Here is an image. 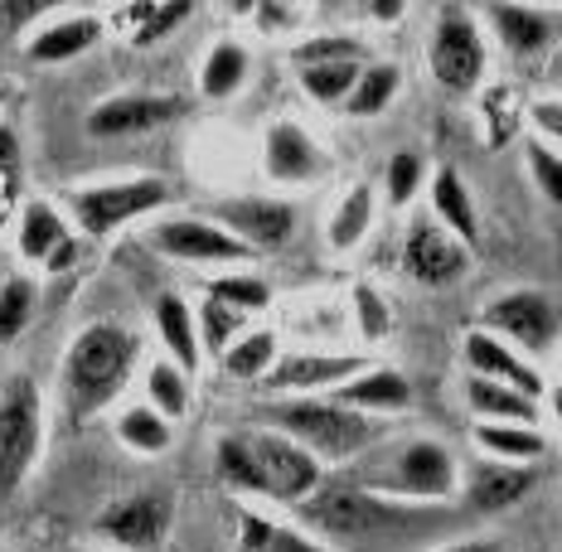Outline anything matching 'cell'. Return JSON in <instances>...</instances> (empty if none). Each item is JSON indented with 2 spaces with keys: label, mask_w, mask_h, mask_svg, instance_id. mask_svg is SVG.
<instances>
[{
  "label": "cell",
  "mask_w": 562,
  "mask_h": 552,
  "mask_svg": "<svg viewBox=\"0 0 562 552\" xmlns=\"http://www.w3.org/2000/svg\"><path fill=\"white\" fill-rule=\"evenodd\" d=\"M296 519L325 548L345 552V548H383L393 538H407L417 528H427L417 519H431V514H422V504H397L373 495L349 475H330L315 485V495L296 504Z\"/></svg>",
  "instance_id": "6da1fadb"
},
{
  "label": "cell",
  "mask_w": 562,
  "mask_h": 552,
  "mask_svg": "<svg viewBox=\"0 0 562 552\" xmlns=\"http://www.w3.org/2000/svg\"><path fill=\"white\" fill-rule=\"evenodd\" d=\"M349 480L397 504H447L461 489V465L441 441L413 437V441L369 446L359 455V465L349 470Z\"/></svg>",
  "instance_id": "7a4b0ae2"
},
{
  "label": "cell",
  "mask_w": 562,
  "mask_h": 552,
  "mask_svg": "<svg viewBox=\"0 0 562 552\" xmlns=\"http://www.w3.org/2000/svg\"><path fill=\"white\" fill-rule=\"evenodd\" d=\"M136 335L116 320H98L88 330H78V339L64 354V403L74 417H92L132 383L136 369Z\"/></svg>",
  "instance_id": "3957f363"
},
{
  "label": "cell",
  "mask_w": 562,
  "mask_h": 552,
  "mask_svg": "<svg viewBox=\"0 0 562 552\" xmlns=\"http://www.w3.org/2000/svg\"><path fill=\"white\" fill-rule=\"evenodd\" d=\"M267 431H281L286 441L306 446L315 461H359L369 446H379V417H364L355 407H339L335 397H291V403L262 407Z\"/></svg>",
  "instance_id": "277c9868"
},
{
  "label": "cell",
  "mask_w": 562,
  "mask_h": 552,
  "mask_svg": "<svg viewBox=\"0 0 562 552\" xmlns=\"http://www.w3.org/2000/svg\"><path fill=\"white\" fill-rule=\"evenodd\" d=\"M44 441V397L34 379L15 373L0 383V504L20 495V485L30 480L34 461H40Z\"/></svg>",
  "instance_id": "5b68a950"
},
{
  "label": "cell",
  "mask_w": 562,
  "mask_h": 552,
  "mask_svg": "<svg viewBox=\"0 0 562 552\" xmlns=\"http://www.w3.org/2000/svg\"><path fill=\"white\" fill-rule=\"evenodd\" d=\"M480 325L529 359H548L562 345V305L543 291H505L485 305Z\"/></svg>",
  "instance_id": "8992f818"
},
{
  "label": "cell",
  "mask_w": 562,
  "mask_h": 552,
  "mask_svg": "<svg viewBox=\"0 0 562 552\" xmlns=\"http://www.w3.org/2000/svg\"><path fill=\"white\" fill-rule=\"evenodd\" d=\"M427 68L447 92H475L485 78V40L465 5H441L427 44Z\"/></svg>",
  "instance_id": "52a82bcc"
},
{
  "label": "cell",
  "mask_w": 562,
  "mask_h": 552,
  "mask_svg": "<svg viewBox=\"0 0 562 552\" xmlns=\"http://www.w3.org/2000/svg\"><path fill=\"white\" fill-rule=\"evenodd\" d=\"M170 199L166 180L156 174H140V180H122V184H88V190L68 194V209H74L78 228L92 233V238H108L122 223H132L150 209H160Z\"/></svg>",
  "instance_id": "ba28073f"
},
{
  "label": "cell",
  "mask_w": 562,
  "mask_h": 552,
  "mask_svg": "<svg viewBox=\"0 0 562 552\" xmlns=\"http://www.w3.org/2000/svg\"><path fill=\"white\" fill-rule=\"evenodd\" d=\"M252 461L262 470V495L281 499V504H301L306 495H315V485L325 480V465L315 461L306 446L286 441L281 431H248Z\"/></svg>",
  "instance_id": "9c48e42d"
},
{
  "label": "cell",
  "mask_w": 562,
  "mask_h": 552,
  "mask_svg": "<svg viewBox=\"0 0 562 552\" xmlns=\"http://www.w3.org/2000/svg\"><path fill=\"white\" fill-rule=\"evenodd\" d=\"M150 248H160L175 262H199V267H233L252 257L248 243H238L228 228H218L209 218H160L150 228Z\"/></svg>",
  "instance_id": "30bf717a"
},
{
  "label": "cell",
  "mask_w": 562,
  "mask_h": 552,
  "mask_svg": "<svg viewBox=\"0 0 562 552\" xmlns=\"http://www.w3.org/2000/svg\"><path fill=\"white\" fill-rule=\"evenodd\" d=\"M262 170L272 184H315L335 170L330 150L315 140L301 122H272L262 140Z\"/></svg>",
  "instance_id": "8fae6325"
},
{
  "label": "cell",
  "mask_w": 562,
  "mask_h": 552,
  "mask_svg": "<svg viewBox=\"0 0 562 552\" xmlns=\"http://www.w3.org/2000/svg\"><path fill=\"white\" fill-rule=\"evenodd\" d=\"M184 102L170 98V92H116V98L98 102L88 112V132L98 140H116V136H146L160 132V126L180 122Z\"/></svg>",
  "instance_id": "7c38bea8"
},
{
  "label": "cell",
  "mask_w": 562,
  "mask_h": 552,
  "mask_svg": "<svg viewBox=\"0 0 562 552\" xmlns=\"http://www.w3.org/2000/svg\"><path fill=\"white\" fill-rule=\"evenodd\" d=\"M403 267H407V277L413 281H422V286H447V281L465 277V267H471V248L427 214V218H417L413 228H407Z\"/></svg>",
  "instance_id": "4fadbf2b"
},
{
  "label": "cell",
  "mask_w": 562,
  "mask_h": 552,
  "mask_svg": "<svg viewBox=\"0 0 562 552\" xmlns=\"http://www.w3.org/2000/svg\"><path fill=\"white\" fill-rule=\"evenodd\" d=\"M364 369L369 363L359 354H291V359L272 363L267 387H272V393H291V397H315V393H335V387H345Z\"/></svg>",
  "instance_id": "5bb4252c"
},
{
  "label": "cell",
  "mask_w": 562,
  "mask_h": 552,
  "mask_svg": "<svg viewBox=\"0 0 562 552\" xmlns=\"http://www.w3.org/2000/svg\"><path fill=\"white\" fill-rule=\"evenodd\" d=\"M214 218H218V228H228L252 252L281 248L291 238V228H296V209L281 204V199H224L214 209Z\"/></svg>",
  "instance_id": "9a60e30c"
},
{
  "label": "cell",
  "mask_w": 562,
  "mask_h": 552,
  "mask_svg": "<svg viewBox=\"0 0 562 552\" xmlns=\"http://www.w3.org/2000/svg\"><path fill=\"white\" fill-rule=\"evenodd\" d=\"M170 499L166 495H132V499H116L108 514L98 519V533L112 538L116 548H132V552H146L156 548L160 538L170 533Z\"/></svg>",
  "instance_id": "2e32d148"
},
{
  "label": "cell",
  "mask_w": 562,
  "mask_h": 552,
  "mask_svg": "<svg viewBox=\"0 0 562 552\" xmlns=\"http://www.w3.org/2000/svg\"><path fill=\"white\" fill-rule=\"evenodd\" d=\"M465 363H471L475 379H490V383H505V387H519L524 397H543V379H538L533 363H524L519 349H509L505 339H495L490 330H471L465 335Z\"/></svg>",
  "instance_id": "e0dca14e"
},
{
  "label": "cell",
  "mask_w": 562,
  "mask_h": 552,
  "mask_svg": "<svg viewBox=\"0 0 562 552\" xmlns=\"http://www.w3.org/2000/svg\"><path fill=\"white\" fill-rule=\"evenodd\" d=\"M533 485H538L533 465L485 461V465L471 470V480H465V499H471L475 514H499V509H509V504H519Z\"/></svg>",
  "instance_id": "ac0fdd59"
},
{
  "label": "cell",
  "mask_w": 562,
  "mask_h": 552,
  "mask_svg": "<svg viewBox=\"0 0 562 552\" xmlns=\"http://www.w3.org/2000/svg\"><path fill=\"white\" fill-rule=\"evenodd\" d=\"M330 397L339 407H355V413H364V417H383V413L413 407V383H407L397 369H364L359 379L335 387Z\"/></svg>",
  "instance_id": "d6986e66"
},
{
  "label": "cell",
  "mask_w": 562,
  "mask_h": 552,
  "mask_svg": "<svg viewBox=\"0 0 562 552\" xmlns=\"http://www.w3.org/2000/svg\"><path fill=\"white\" fill-rule=\"evenodd\" d=\"M233 538H238V552H335V548H325L321 538H311L306 528L277 523L257 509L233 514Z\"/></svg>",
  "instance_id": "ffe728a7"
},
{
  "label": "cell",
  "mask_w": 562,
  "mask_h": 552,
  "mask_svg": "<svg viewBox=\"0 0 562 552\" xmlns=\"http://www.w3.org/2000/svg\"><path fill=\"white\" fill-rule=\"evenodd\" d=\"M485 20H490V30L499 34V44L519 58L543 54L548 44H553V20L533 5H485Z\"/></svg>",
  "instance_id": "44dd1931"
},
{
  "label": "cell",
  "mask_w": 562,
  "mask_h": 552,
  "mask_svg": "<svg viewBox=\"0 0 562 552\" xmlns=\"http://www.w3.org/2000/svg\"><path fill=\"white\" fill-rule=\"evenodd\" d=\"M431 218H437L447 233H456V238H461L465 248H471V243L480 238L475 199H471L465 180H461V174H456L451 166H441L437 174H431Z\"/></svg>",
  "instance_id": "7402d4cb"
},
{
  "label": "cell",
  "mask_w": 562,
  "mask_h": 552,
  "mask_svg": "<svg viewBox=\"0 0 562 552\" xmlns=\"http://www.w3.org/2000/svg\"><path fill=\"white\" fill-rule=\"evenodd\" d=\"M156 335H160V345H166V359H175L184 373L199 369L204 345H199V320L190 305H184V296L166 291V296L156 301Z\"/></svg>",
  "instance_id": "603a6c76"
},
{
  "label": "cell",
  "mask_w": 562,
  "mask_h": 552,
  "mask_svg": "<svg viewBox=\"0 0 562 552\" xmlns=\"http://www.w3.org/2000/svg\"><path fill=\"white\" fill-rule=\"evenodd\" d=\"M98 40H102V20L98 15H68V20H58V25L34 34L30 58L34 64H68V58L88 54Z\"/></svg>",
  "instance_id": "cb8c5ba5"
},
{
  "label": "cell",
  "mask_w": 562,
  "mask_h": 552,
  "mask_svg": "<svg viewBox=\"0 0 562 552\" xmlns=\"http://www.w3.org/2000/svg\"><path fill=\"white\" fill-rule=\"evenodd\" d=\"M475 446H480V451H490L495 461L533 465V461H543L548 437L538 427H524V421H480V427H475Z\"/></svg>",
  "instance_id": "d4e9b609"
},
{
  "label": "cell",
  "mask_w": 562,
  "mask_h": 552,
  "mask_svg": "<svg viewBox=\"0 0 562 552\" xmlns=\"http://www.w3.org/2000/svg\"><path fill=\"white\" fill-rule=\"evenodd\" d=\"M465 403L480 421H524V427H538V403L524 397L519 387L490 383V379H465Z\"/></svg>",
  "instance_id": "484cf974"
},
{
  "label": "cell",
  "mask_w": 562,
  "mask_h": 552,
  "mask_svg": "<svg viewBox=\"0 0 562 552\" xmlns=\"http://www.w3.org/2000/svg\"><path fill=\"white\" fill-rule=\"evenodd\" d=\"M116 441L136 455H166L175 441V421L160 417L150 403H132L126 413H116Z\"/></svg>",
  "instance_id": "4316f807"
},
{
  "label": "cell",
  "mask_w": 562,
  "mask_h": 552,
  "mask_svg": "<svg viewBox=\"0 0 562 552\" xmlns=\"http://www.w3.org/2000/svg\"><path fill=\"white\" fill-rule=\"evenodd\" d=\"M243 78H248V49H243L238 40H218L214 49L204 54V68H199V92L224 102L243 88Z\"/></svg>",
  "instance_id": "83f0119b"
},
{
  "label": "cell",
  "mask_w": 562,
  "mask_h": 552,
  "mask_svg": "<svg viewBox=\"0 0 562 552\" xmlns=\"http://www.w3.org/2000/svg\"><path fill=\"white\" fill-rule=\"evenodd\" d=\"M146 403L156 407L160 417L184 421V417H190V403H194L190 373H184L175 359H156V363L146 369Z\"/></svg>",
  "instance_id": "f1b7e54d"
},
{
  "label": "cell",
  "mask_w": 562,
  "mask_h": 552,
  "mask_svg": "<svg viewBox=\"0 0 562 552\" xmlns=\"http://www.w3.org/2000/svg\"><path fill=\"white\" fill-rule=\"evenodd\" d=\"M64 238H68V228H64V218H58V209H49L44 199L25 204V214H20V257H25V262L44 267Z\"/></svg>",
  "instance_id": "f546056e"
},
{
  "label": "cell",
  "mask_w": 562,
  "mask_h": 552,
  "mask_svg": "<svg viewBox=\"0 0 562 552\" xmlns=\"http://www.w3.org/2000/svg\"><path fill=\"white\" fill-rule=\"evenodd\" d=\"M369 228H373V190L369 184H355V190L339 199V209L330 214L325 238H330L335 252H349V248H359V243L369 238Z\"/></svg>",
  "instance_id": "4dcf8cb0"
},
{
  "label": "cell",
  "mask_w": 562,
  "mask_h": 552,
  "mask_svg": "<svg viewBox=\"0 0 562 552\" xmlns=\"http://www.w3.org/2000/svg\"><path fill=\"white\" fill-rule=\"evenodd\" d=\"M272 363H277V335L272 330H248L238 339V345L224 354V369H228V379H238V383H252V379H267L272 373Z\"/></svg>",
  "instance_id": "1f68e13d"
},
{
  "label": "cell",
  "mask_w": 562,
  "mask_h": 552,
  "mask_svg": "<svg viewBox=\"0 0 562 552\" xmlns=\"http://www.w3.org/2000/svg\"><path fill=\"white\" fill-rule=\"evenodd\" d=\"M359 74H364V64H315V68H301V88H306L311 102H321V108H335V102H349V92H355Z\"/></svg>",
  "instance_id": "d6a6232c"
},
{
  "label": "cell",
  "mask_w": 562,
  "mask_h": 552,
  "mask_svg": "<svg viewBox=\"0 0 562 552\" xmlns=\"http://www.w3.org/2000/svg\"><path fill=\"white\" fill-rule=\"evenodd\" d=\"M393 98H397V68L393 64H369L364 74H359L355 92H349L345 112L349 116H379Z\"/></svg>",
  "instance_id": "836d02e7"
},
{
  "label": "cell",
  "mask_w": 562,
  "mask_h": 552,
  "mask_svg": "<svg viewBox=\"0 0 562 552\" xmlns=\"http://www.w3.org/2000/svg\"><path fill=\"white\" fill-rule=\"evenodd\" d=\"M34 301H40V291H34L30 277L0 281V345L25 335V325L34 320Z\"/></svg>",
  "instance_id": "e575fe53"
},
{
  "label": "cell",
  "mask_w": 562,
  "mask_h": 552,
  "mask_svg": "<svg viewBox=\"0 0 562 552\" xmlns=\"http://www.w3.org/2000/svg\"><path fill=\"white\" fill-rule=\"evenodd\" d=\"M190 15H194V5H184V0H160V5H132L126 10V25H132L136 44H156L160 34L180 30Z\"/></svg>",
  "instance_id": "d590c367"
},
{
  "label": "cell",
  "mask_w": 562,
  "mask_h": 552,
  "mask_svg": "<svg viewBox=\"0 0 562 552\" xmlns=\"http://www.w3.org/2000/svg\"><path fill=\"white\" fill-rule=\"evenodd\" d=\"M218 475L228 480L233 489H243V495H262V470L252 461V446L248 437H218Z\"/></svg>",
  "instance_id": "8d00e7d4"
},
{
  "label": "cell",
  "mask_w": 562,
  "mask_h": 552,
  "mask_svg": "<svg viewBox=\"0 0 562 552\" xmlns=\"http://www.w3.org/2000/svg\"><path fill=\"white\" fill-rule=\"evenodd\" d=\"M199 345L209 349V354H228L233 345H238V325H243V311H233V305H224V301H214L209 296L204 305H199Z\"/></svg>",
  "instance_id": "74e56055"
},
{
  "label": "cell",
  "mask_w": 562,
  "mask_h": 552,
  "mask_svg": "<svg viewBox=\"0 0 562 552\" xmlns=\"http://www.w3.org/2000/svg\"><path fill=\"white\" fill-rule=\"evenodd\" d=\"M524 160H529V174H533L538 194H543L548 204L562 209V150H553L548 140L529 136V140H524Z\"/></svg>",
  "instance_id": "f35d334b"
},
{
  "label": "cell",
  "mask_w": 562,
  "mask_h": 552,
  "mask_svg": "<svg viewBox=\"0 0 562 552\" xmlns=\"http://www.w3.org/2000/svg\"><path fill=\"white\" fill-rule=\"evenodd\" d=\"M359 54H364V44H359V40H349V34H325V40L296 44V49H291V64H296V68H315V64H349V58L359 64Z\"/></svg>",
  "instance_id": "ab89813d"
},
{
  "label": "cell",
  "mask_w": 562,
  "mask_h": 552,
  "mask_svg": "<svg viewBox=\"0 0 562 552\" xmlns=\"http://www.w3.org/2000/svg\"><path fill=\"white\" fill-rule=\"evenodd\" d=\"M209 296L248 315V311H262V305L272 301V286H267L262 277H214V286H209Z\"/></svg>",
  "instance_id": "60d3db41"
},
{
  "label": "cell",
  "mask_w": 562,
  "mask_h": 552,
  "mask_svg": "<svg viewBox=\"0 0 562 552\" xmlns=\"http://www.w3.org/2000/svg\"><path fill=\"white\" fill-rule=\"evenodd\" d=\"M422 156H413V150H397V156L389 160V204L403 209L413 204V194L422 190Z\"/></svg>",
  "instance_id": "b9f144b4"
},
{
  "label": "cell",
  "mask_w": 562,
  "mask_h": 552,
  "mask_svg": "<svg viewBox=\"0 0 562 552\" xmlns=\"http://www.w3.org/2000/svg\"><path fill=\"white\" fill-rule=\"evenodd\" d=\"M355 315H359V330H364V339H373L379 345L383 335H389V305H383V296L373 286H359L355 291Z\"/></svg>",
  "instance_id": "7bdbcfd3"
},
{
  "label": "cell",
  "mask_w": 562,
  "mask_h": 552,
  "mask_svg": "<svg viewBox=\"0 0 562 552\" xmlns=\"http://www.w3.org/2000/svg\"><path fill=\"white\" fill-rule=\"evenodd\" d=\"M529 122H533V136L548 140L553 150H562V98H538L529 102Z\"/></svg>",
  "instance_id": "ee69618b"
},
{
  "label": "cell",
  "mask_w": 562,
  "mask_h": 552,
  "mask_svg": "<svg viewBox=\"0 0 562 552\" xmlns=\"http://www.w3.org/2000/svg\"><path fill=\"white\" fill-rule=\"evenodd\" d=\"M44 10H54L49 0H20V5H0V15H5L10 30H20V25H30L34 15H44Z\"/></svg>",
  "instance_id": "f6af8a7d"
},
{
  "label": "cell",
  "mask_w": 562,
  "mask_h": 552,
  "mask_svg": "<svg viewBox=\"0 0 562 552\" xmlns=\"http://www.w3.org/2000/svg\"><path fill=\"white\" fill-rule=\"evenodd\" d=\"M296 20L301 15L291 5H257V25H262V30H291Z\"/></svg>",
  "instance_id": "bcb514c9"
},
{
  "label": "cell",
  "mask_w": 562,
  "mask_h": 552,
  "mask_svg": "<svg viewBox=\"0 0 562 552\" xmlns=\"http://www.w3.org/2000/svg\"><path fill=\"white\" fill-rule=\"evenodd\" d=\"M20 156H25V150H20V136L10 132V126H0V170H15Z\"/></svg>",
  "instance_id": "7dc6e473"
},
{
  "label": "cell",
  "mask_w": 562,
  "mask_h": 552,
  "mask_svg": "<svg viewBox=\"0 0 562 552\" xmlns=\"http://www.w3.org/2000/svg\"><path fill=\"white\" fill-rule=\"evenodd\" d=\"M74 257H78V243L64 238V243H58V252L44 262V272H68V267H74Z\"/></svg>",
  "instance_id": "c3c4849f"
},
{
  "label": "cell",
  "mask_w": 562,
  "mask_h": 552,
  "mask_svg": "<svg viewBox=\"0 0 562 552\" xmlns=\"http://www.w3.org/2000/svg\"><path fill=\"white\" fill-rule=\"evenodd\" d=\"M369 15L379 20V25H393L397 15H407V5H403V0H373V5H369Z\"/></svg>",
  "instance_id": "681fc988"
},
{
  "label": "cell",
  "mask_w": 562,
  "mask_h": 552,
  "mask_svg": "<svg viewBox=\"0 0 562 552\" xmlns=\"http://www.w3.org/2000/svg\"><path fill=\"white\" fill-rule=\"evenodd\" d=\"M431 552H505L495 538H465V543H447V548H431Z\"/></svg>",
  "instance_id": "f907efd6"
},
{
  "label": "cell",
  "mask_w": 562,
  "mask_h": 552,
  "mask_svg": "<svg viewBox=\"0 0 562 552\" xmlns=\"http://www.w3.org/2000/svg\"><path fill=\"white\" fill-rule=\"evenodd\" d=\"M74 552H83V548H74Z\"/></svg>",
  "instance_id": "816d5d0a"
}]
</instances>
